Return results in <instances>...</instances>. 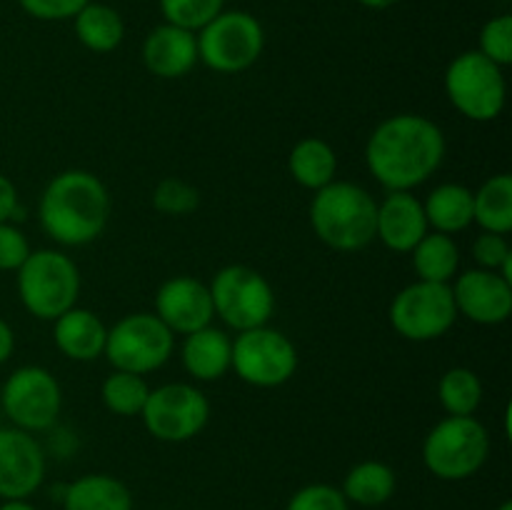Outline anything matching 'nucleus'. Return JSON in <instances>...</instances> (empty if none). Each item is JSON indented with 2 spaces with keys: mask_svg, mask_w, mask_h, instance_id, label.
Segmentation results:
<instances>
[{
  "mask_svg": "<svg viewBox=\"0 0 512 510\" xmlns=\"http://www.w3.org/2000/svg\"><path fill=\"white\" fill-rule=\"evenodd\" d=\"M358 3L368 10H385V8H393L398 0H358Z\"/></svg>",
  "mask_w": 512,
  "mask_h": 510,
  "instance_id": "nucleus-40",
  "label": "nucleus"
},
{
  "mask_svg": "<svg viewBox=\"0 0 512 510\" xmlns=\"http://www.w3.org/2000/svg\"><path fill=\"white\" fill-rule=\"evenodd\" d=\"M498 510H512V503H510V500H505V503L498 505Z\"/></svg>",
  "mask_w": 512,
  "mask_h": 510,
  "instance_id": "nucleus-41",
  "label": "nucleus"
},
{
  "mask_svg": "<svg viewBox=\"0 0 512 510\" xmlns=\"http://www.w3.org/2000/svg\"><path fill=\"white\" fill-rule=\"evenodd\" d=\"M488 455L490 433L475 415H445L430 428L420 450L425 470L448 483L478 475Z\"/></svg>",
  "mask_w": 512,
  "mask_h": 510,
  "instance_id": "nucleus-5",
  "label": "nucleus"
},
{
  "mask_svg": "<svg viewBox=\"0 0 512 510\" xmlns=\"http://www.w3.org/2000/svg\"><path fill=\"white\" fill-rule=\"evenodd\" d=\"M423 210L430 230L458 235L475 223L473 190L463 183H440L423 200Z\"/></svg>",
  "mask_w": 512,
  "mask_h": 510,
  "instance_id": "nucleus-22",
  "label": "nucleus"
},
{
  "mask_svg": "<svg viewBox=\"0 0 512 510\" xmlns=\"http://www.w3.org/2000/svg\"><path fill=\"white\" fill-rule=\"evenodd\" d=\"M215 318L233 333L270 325L275 313V293L270 280L250 265H225L208 283Z\"/></svg>",
  "mask_w": 512,
  "mask_h": 510,
  "instance_id": "nucleus-8",
  "label": "nucleus"
},
{
  "mask_svg": "<svg viewBox=\"0 0 512 510\" xmlns=\"http://www.w3.org/2000/svg\"><path fill=\"white\" fill-rule=\"evenodd\" d=\"M423 200L413 190H388L378 203L375 215V240L393 253H410L428 233Z\"/></svg>",
  "mask_w": 512,
  "mask_h": 510,
  "instance_id": "nucleus-17",
  "label": "nucleus"
},
{
  "mask_svg": "<svg viewBox=\"0 0 512 510\" xmlns=\"http://www.w3.org/2000/svg\"><path fill=\"white\" fill-rule=\"evenodd\" d=\"M155 315L173 335H190L213 325L215 310L210 288L193 275H173L155 293Z\"/></svg>",
  "mask_w": 512,
  "mask_h": 510,
  "instance_id": "nucleus-16",
  "label": "nucleus"
},
{
  "mask_svg": "<svg viewBox=\"0 0 512 510\" xmlns=\"http://www.w3.org/2000/svg\"><path fill=\"white\" fill-rule=\"evenodd\" d=\"M150 203H153V208L160 215L185 218V215H193L200 208V190L193 183H188V180L168 175V178H163L153 188Z\"/></svg>",
  "mask_w": 512,
  "mask_h": 510,
  "instance_id": "nucleus-30",
  "label": "nucleus"
},
{
  "mask_svg": "<svg viewBox=\"0 0 512 510\" xmlns=\"http://www.w3.org/2000/svg\"><path fill=\"white\" fill-rule=\"evenodd\" d=\"M470 253H473L475 268L483 270H500L505 260L512 258L508 235L488 233V230H480L478 238L470 243Z\"/></svg>",
  "mask_w": 512,
  "mask_h": 510,
  "instance_id": "nucleus-34",
  "label": "nucleus"
},
{
  "mask_svg": "<svg viewBox=\"0 0 512 510\" xmlns=\"http://www.w3.org/2000/svg\"><path fill=\"white\" fill-rule=\"evenodd\" d=\"M0 510H38L28 498H15V500H0Z\"/></svg>",
  "mask_w": 512,
  "mask_h": 510,
  "instance_id": "nucleus-39",
  "label": "nucleus"
},
{
  "mask_svg": "<svg viewBox=\"0 0 512 510\" xmlns=\"http://www.w3.org/2000/svg\"><path fill=\"white\" fill-rule=\"evenodd\" d=\"M340 490L350 505L380 508L398 490V475L383 460H360L345 473Z\"/></svg>",
  "mask_w": 512,
  "mask_h": 510,
  "instance_id": "nucleus-24",
  "label": "nucleus"
},
{
  "mask_svg": "<svg viewBox=\"0 0 512 510\" xmlns=\"http://www.w3.org/2000/svg\"><path fill=\"white\" fill-rule=\"evenodd\" d=\"M105 340H108V325L88 308L75 305L53 320L55 348L75 363H93L103 358Z\"/></svg>",
  "mask_w": 512,
  "mask_h": 510,
  "instance_id": "nucleus-19",
  "label": "nucleus"
},
{
  "mask_svg": "<svg viewBox=\"0 0 512 510\" xmlns=\"http://www.w3.org/2000/svg\"><path fill=\"white\" fill-rule=\"evenodd\" d=\"M448 140L428 115L398 113L380 120L365 143V165L385 190H415L443 165Z\"/></svg>",
  "mask_w": 512,
  "mask_h": 510,
  "instance_id": "nucleus-1",
  "label": "nucleus"
},
{
  "mask_svg": "<svg viewBox=\"0 0 512 510\" xmlns=\"http://www.w3.org/2000/svg\"><path fill=\"white\" fill-rule=\"evenodd\" d=\"M145 70L160 80L185 78L198 60V38L190 30L178 25L160 23L145 35L143 48H140Z\"/></svg>",
  "mask_w": 512,
  "mask_h": 510,
  "instance_id": "nucleus-18",
  "label": "nucleus"
},
{
  "mask_svg": "<svg viewBox=\"0 0 512 510\" xmlns=\"http://www.w3.org/2000/svg\"><path fill=\"white\" fill-rule=\"evenodd\" d=\"M163 23L198 33L225 10V0H158Z\"/></svg>",
  "mask_w": 512,
  "mask_h": 510,
  "instance_id": "nucleus-31",
  "label": "nucleus"
},
{
  "mask_svg": "<svg viewBox=\"0 0 512 510\" xmlns=\"http://www.w3.org/2000/svg\"><path fill=\"white\" fill-rule=\"evenodd\" d=\"M175 350V335L155 313H130L108 328L105 358L113 370L150 375L163 368Z\"/></svg>",
  "mask_w": 512,
  "mask_h": 510,
  "instance_id": "nucleus-10",
  "label": "nucleus"
},
{
  "mask_svg": "<svg viewBox=\"0 0 512 510\" xmlns=\"http://www.w3.org/2000/svg\"><path fill=\"white\" fill-rule=\"evenodd\" d=\"M0 408L13 428L25 433H45L63 410V388L43 365H20L0 388Z\"/></svg>",
  "mask_w": 512,
  "mask_h": 510,
  "instance_id": "nucleus-11",
  "label": "nucleus"
},
{
  "mask_svg": "<svg viewBox=\"0 0 512 510\" xmlns=\"http://www.w3.org/2000/svg\"><path fill=\"white\" fill-rule=\"evenodd\" d=\"M63 510H133V490L108 473H85L63 488Z\"/></svg>",
  "mask_w": 512,
  "mask_h": 510,
  "instance_id": "nucleus-21",
  "label": "nucleus"
},
{
  "mask_svg": "<svg viewBox=\"0 0 512 510\" xmlns=\"http://www.w3.org/2000/svg\"><path fill=\"white\" fill-rule=\"evenodd\" d=\"M15 285L23 308L33 318L53 323L65 310L78 305L83 280L78 265L68 253L40 248L33 250L28 260L15 270Z\"/></svg>",
  "mask_w": 512,
  "mask_h": 510,
  "instance_id": "nucleus-4",
  "label": "nucleus"
},
{
  "mask_svg": "<svg viewBox=\"0 0 512 510\" xmlns=\"http://www.w3.org/2000/svg\"><path fill=\"white\" fill-rule=\"evenodd\" d=\"M75 38L90 53H113L125 40V20L115 8L90 0L73 18Z\"/></svg>",
  "mask_w": 512,
  "mask_h": 510,
  "instance_id": "nucleus-25",
  "label": "nucleus"
},
{
  "mask_svg": "<svg viewBox=\"0 0 512 510\" xmlns=\"http://www.w3.org/2000/svg\"><path fill=\"white\" fill-rule=\"evenodd\" d=\"M410 258L418 280L450 285L460 273V248L453 235L428 230L425 238L410 250Z\"/></svg>",
  "mask_w": 512,
  "mask_h": 510,
  "instance_id": "nucleus-26",
  "label": "nucleus"
},
{
  "mask_svg": "<svg viewBox=\"0 0 512 510\" xmlns=\"http://www.w3.org/2000/svg\"><path fill=\"white\" fill-rule=\"evenodd\" d=\"M300 355L293 340L278 328L260 325L233 338L230 370L253 388H280L298 373Z\"/></svg>",
  "mask_w": 512,
  "mask_h": 510,
  "instance_id": "nucleus-9",
  "label": "nucleus"
},
{
  "mask_svg": "<svg viewBox=\"0 0 512 510\" xmlns=\"http://www.w3.org/2000/svg\"><path fill=\"white\" fill-rule=\"evenodd\" d=\"M285 510H350V503L335 485L308 483L290 495Z\"/></svg>",
  "mask_w": 512,
  "mask_h": 510,
  "instance_id": "nucleus-33",
  "label": "nucleus"
},
{
  "mask_svg": "<svg viewBox=\"0 0 512 510\" xmlns=\"http://www.w3.org/2000/svg\"><path fill=\"white\" fill-rule=\"evenodd\" d=\"M15 353V330L5 318H0V365L8 363Z\"/></svg>",
  "mask_w": 512,
  "mask_h": 510,
  "instance_id": "nucleus-38",
  "label": "nucleus"
},
{
  "mask_svg": "<svg viewBox=\"0 0 512 510\" xmlns=\"http://www.w3.org/2000/svg\"><path fill=\"white\" fill-rule=\"evenodd\" d=\"M378 200L363 185L338 180L315 190L310 200V228L338 253H358L375 240Z\"/></svg>",
  "mask_w": 512,
  "mask_h": 510,
  "instance_id": "nucleus-3",
  "label": "nucleus"
},
{
  "mask_svg": "<svg viewBox=\"0 0 512 510\" xmlns=\"http://www.w3.org/2000/svg\"><path fill=\"white\" fill-rule=\"evenodd\" d=\"M90 0H18L25 15L43 23H60V20H73Z\"/></svg>",
  "mask_w": 512,
  "mask_h": 510,
  "instance_id": "nucleus-36",
  "label": "nucleus"
},
{
  "mask_svg": "<svg viewBox=\"0 0 512 510\" xmlns=\"http://www.w3.org/2000/svg\"><path fill=\"white\" fill-rule=\"evenodd\" d=\"M443 88L450 105L473 123H493L508 100L505 68L495 65L478 50L455 55L443 75Z\"/></svg>",
  "mask_w": 512,
  "mask_h": 510,
  "instance_id": "nucleus-6",
  "label": "nucleus"
},
{
  "mask_svg": "<svg viewBox=\"0 0 512 510\" xmlns=\"http://www.w3.org/2000/svg\"><path fill=\"white\" fill-rule=\"evenodd\" d=\"M458 315L475 325H500L512 315V283L498 270L470 268L450 283Z\"/></svg>",
  "mask_w": 512,
  "mask_h": 510,
  "instance_id": "nucleus-15",
  "label": "nucleus"
},
{
  "mask_svg": "<svg viewBox=\"0 0 512 510\" xmlns=\"http://www.w3.org/2000/svg\"><path fill=\"white\" fill-rule=\"evenodd\" d=\"M288 170L295 183L305 190H320L338 175V155L325 138L308 135L298 140L288 155Z\"/></svg>",
  "mask_w": 512,
  "mask_h": 510,
  "instance_id": "nucleus-23",
  "label": "nucleus"
},
{
  "mask_svg": "<svg viewBox=\"0 0 512 510\" xmlns=\"http://www.w3.org/2000/svg\"><path fill=\"white\" fill-rule=\"evenodd\" d=\"M140 420L160 443H188L208 428L210 400L193 383H165L150 388Z\"/></svg>",
  "mask_w": 512,
  "mask_h": 510,
  "instance_id": "nucleus-13",
  "label": "nucleus"
},
{
  "mask_svg": "<svg viewBox=\"0 0 512 510\" xmlns=\"http://www.w3.org/2000/svg\"><path fill=\"white\" fill-rule=\"evenodd\" d=\"M478 53L500 68H508L512 63V15H495L480 28Z\"/></svg>",
  "mask_w": 512,
  "mask_h": 510,
  "instance_id": "nucleus-32",
  "label": "nucleus"
},
{
  "mask_svg": "<svg viewBox=\"0 0 512 510\" xmlns=\"http://www.w3.org/2000/svg\"><path fill=\"white\" fill-rule=\"evenodd\" d=\"M475 225L488 233L508 235L512 230V178L508 173L490 175L473 190Z\"/></svg>",
  "mask_w": 512,
  "mask_h": 510,
  "instance_id": "nucleus-27",
  "label": "nucleus"
},
{
  "mask_svg": "<svg viewBox=\"0 0 512 510\" xmlns=\"http://www.w3.org/2000/svg\"><path fill=\"white\" fill-rule=\"evenodd\" d=\"M483 395V380L465 365L445 370L438 383V400L448 415H475L483 403Z\"/></svg>",
  "mask_w": 512,
  "mask_h": 510,
  "instance_id": "nucleus-29",
  "label": "nucleus"
},
{
  "mask_svg": "<svg viewBox=\"0 0 512 510\" xmlns=\"http://www.w3.org/2000/svg\"><path fill=\"white\" fill-rule=\"evenodd\" d=\"M20 210V195L13 180L8 175L0 173V223H8L18 215Z\"/></svg>",
  "mask_w": 512,
  "mask_h": 510,
  "instance_id": "nucleus-37",
  "label": "nucleus"
},
{
  "mask_svg": "<svg viewBox=\"0 0 512 510\" xmlns=\"http://www.w3.org/2000/svg\"><path fill=\"white\" fill-rule=\"evenodd\" d=\"M198 38V60L220 75H238L253 68L265 50V30L248 10H223Z\"/></svg>",
  "mask_w": 512,
  "mask_h": 510,
  "instance_id": "nucleus-7",
  "label": "nucleus"
},
{
  "mask_svg": "<svg viewBox=\"0 0 512 510\" xmlns=\"http://www.w3.org/2000/svg\"><path fill=\"white\" fill-rule=\"evenodd\" d=\"M233 358V338L228 330L205 325L195 333L183 335L180 345V363L183 370L198 383H213L230 373Z\"/></svg>",
  "mask_w": 512,
  "mask_h": 510,
  "instance_id": "nucleus-20",
  "label": "nucleus"
},
{
  "mask_svg": "<svg viewBox=\"0 0 512 510\" xmlns=\"http://www.w3.org/2000/svg\"><path fill=\"white\" fill-rule=\"evenodd\" d=\"M388 318L400 338L410 343H430L443 338L460 315L450 285L415 280L393 295Z\"/></svg>",
  "mask_w": 512,
  "mask_h": 510,
  "instance_id": "nucleus-12",
  "label": "nucleus"
},
{
  "mask_svg": "<svg viewBox=\"0 0 512 510\" xmlns=\"http://www.w3.org/2000/svg\"><path fill=\"white\" fill-rule=\"evenodd\" d=\"M48 470V458L33 433L0 428V500L30 498L38 493Z\"/></svg>",
  "mask_w": 512,
  "mask_h": 510,
  "instance_id": "nucleus-14",
  "label": "nucleus"
},
{
  "mask_svg": "<svg viewBox=\"0 0 512 510\" xmlns=\"http://www.w3.org/2000/svg\"><path fill=\"white\" fill-rule=\"evenodd\" d=\"M113 215L108 185L93 170L70 168L53 175L38 200V223L53 243L83 248L105 233Z\"/></svg>",
  "mask_w": 512,
  "mask_h": 510,
  "instance_id": "nucleus-2",
  "label": "nucleus"
},
{
  "mask_svg": "<svg viewBox=\"0 0 512 510\" xmlns=\"http://www.w3.org/2000/svg\"><path fill=\"white\" fill-rule=\"evenodd\" d=\"M150 395V383L145 375L113 370L100 385V400L105 408L120 418H140L145 400Z\"/></svg>",
  "mask_w": 512,
  "mask_h": 510,
  "instance_id": "nucleus-28",
  "label": "nucleus"
},
{
  "mask_svg": "<svg viewBox=\"0 0 512 510\" xmlns=\"http://www.w3.org/2000/svg\"><path fill=\"white\" fill-rule=\"evenodd\" d=\"M30 253H33V248H30V240L23 233V228H18L13 220L0 223V270L15 273L28 260Z\"/></svg>",
  "mask_w": 512,
  "mask_h": 510,
  "instance_id": "nucleus-35",
  "label": "nucleus"
}]
</instances>
